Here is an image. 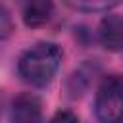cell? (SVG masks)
Listing matches in <instances>:
<instances>
[{"instance_id": "7", "label": "cell", "mask_w": 123, "mask_h": 123, "mask_svg": "<svg viewBox=\"0 0 123 123\" xmlns=\"http://www.w3.org/2000/svg\"><path fill=\"white\" fill-rule=\"evenodd\" d=\"M13 31V21H12V15L8 12V8L4 4H0V40L8 38Z\"/></svg>"}, {"instance_id": "2", "label": "cell", "mask_w": 123, "mask_h": 123, "mask_svg": "<svg viewBox=\"0 0 123 123\" xmlns=\"http://www.w3.org/2000/svg\"><path fill=\"white\" fill-rule=\"evenodd\" d=\"M94 111L100 123H123V75L113 73L102 79L96 90Z\"/></svg>"}, {"instance_id": "8", "label": "cell", "mask_w": 123, "mask_h": 123, "mask_svg": "<svg viewBox=\"0 0 123 123\" xmlns=\"http://www.w3.org/2000/svg\"><path fill=\"white\" fill-rule=\"evenodd\" d=\"M50 123H79V119H77V115H75L73 111H69V110H60V111H56V113L52 115Z\"/></svg>"}, {"instance_id": "6", "label": "cell", "mask_w": 123, "mask_h": 123, "mask_svg": "<svg viewBox=\"0 0 123 123\" xmlns=\"http://www.w3.org/2000/svg\"><path fill=\"white\" fill-rule=\"evenodd\" d=\"M69 8L79 10V12H108L110 8L117 6V2H67Z\"/></svg>"}, {"instance_id": "4", "label": "cell", "mask_w": 123, "mask_h": 123, "mask_svg": "<svg viewBox=\"0 0 123 123\" xmlns=\"http://www.w3.org/2000/svg\"><path fill=\"white\" fill-rule=\"evenodd\" d=\"M100 44L110 52H123V15L108 13L98 27Z\"/></svg>"}, {"instance_id": "3", "label": "cell", "mask_w": 123, "mask_h": 123, "mask_svg": "<svg viewBox=\"0 0 123 123\" xmlns=\"http://www.w3.org/2000/svg\"><path fill=\"white\" fill-rule=\"evenodd\" d=\"M12 123H42V102L33 92H21L12 102Z\"/></svg>"}, {"instance_id": "1", "label": "cell", "mask_w": 123, "mask_h": 123, "mask_svg": "<svg viewBox=\"0 0 123 123\" xmlns=\"http://www.w3.org/2000/svg\"><path fill=\"white\" fill-rule=\"evenodd\" d=\"M62 56V48L56 42H37L19 56L17 73L31 86H46L56 77Z\"/></svg>"}, {"instance_id": "5", "label": "cell", "mask_w": 123, "mask_h": 123, "mask_svg": "<svg viewBox=\"0 0 123 123\" xmlns=\"http://www.w3.org/2000/svg\"><path fill=\"white\" fill-rule=\"evenodd\" d=\"M52 2L48 0H37L23 6V23L27 27H40L44 25L52 15Z\"/></svg>"}]
</instances>
